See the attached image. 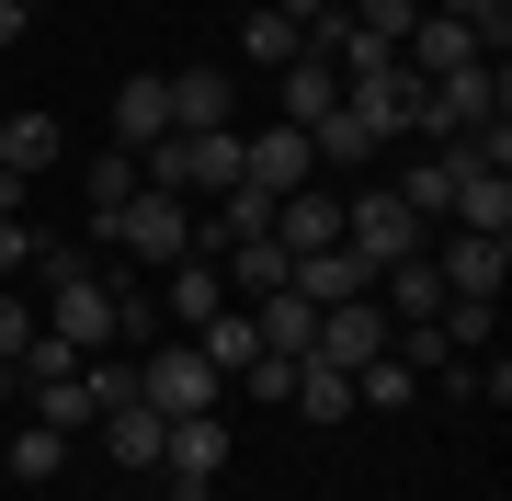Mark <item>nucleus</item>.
<instances>
[{
  "label": "nucleus",
  "mask_w": 512,
  "mask_h": 501,
  "mask_svg": "<svg viewBox=\"0 0 512 501\" xmlns=\"http://www.w3.org/2000/svg\"><path fill=\"white\" fill-rule=\"evenodd\" d=\"M137 183H160L183 205H217L228 183H251V149H239V126H171L160 149H137Z\"/></svg>",
  "instance_id": "1"
},
{
  "label": "nucleus",
  "mask_w": 512,
  "mask_h": 501,
  "mask_svg": "<svg viewBox=\"0 0 512 501\" xmlns=\"http://www.w3.org/2000/svg\"><path fill=\"white\" fill-rule=\"evenodd\" d=\"M478 126H512V69L501 57H467V69H444V80H421V126L410 137H478Z\"/></svg>",
  "instance_id": "2"
},
{
  "label": "nucleus",
  "mask_w": 512,
  "mask_h": 501,
  "mask_svg": "<svg viewBox=\"0 0 512 501\" xmlns=\"http://www.w3.org/2000/svg\"><path fill=\"white\" fill-rule=\"evenodd\" d=\"M103 251H126V262H160V274H171V262H194V205H183V194H160V183H137Z\"/></svg>",
  "instance_id": "3"
},
{
  "label": "nucleus",
  "mask_w": 512,
  "mask_h": 501,
  "mask_svg": "<svg viewBox=\"0 0 512 501\" xmlns=\"http://www.w3.org/2000/svg\"><path fill=\"white\" fill-rule=\"evenodd\" d=\"M46 331L92 365V353L126 342V297H114V274H80V285H46Z\"/></svg>",
  "instance_id": "4"
},
{
  "label": "nucleus",
  "mask_w": 512,
  "mask_h": 501,
  "mask_svg": "<svg viewBox=\"0 0 512 501\" xmlns=\"http://www.w3.org/2000/svg\"><path fill=\"white\" fill-rule=\"evenodd\" d=\"M342 240H353V251H365L376 274H387V262H421V251H433V228H421V217H410V205L387 194V183H365V194H342Z\"/></svg>",
  "instance_id": "5"
},
{
  "label": "nucleus",
  "mask_w": 512,
  "mask_h": 501,
  "mask_svg": "<svg viewBox=\"0 0 512 501\" xmlns=\"http://www.w3.org/2000/svg\"><path fill=\"white\" fill-rule=\"evenodd\" d=\"M217 388H228V376L205 365L194 342H148V365H137V399L160 410V422H194V410H217Z\"/></svg>",
  "instance_id": "6"
},
{
  "label": "nucleus",
  "mask_w": 512,
  "mask_h": 501,
  "mask_svg": "<svg viewBox=\"0 0 512 501\" xmlns=\"http://www.w3.org/2000/svg\"><path fill=\"white\" fill-rule=\"evenodd\" d=\"M217 467H228V422H217V410L171 422V445H160V490L171 501H217Z\"/></svg>",
  "instance_id": "7"
},
{
  "label": "nucleus",
  "mask_w": 512,
  "mask_h": 501,
  "mask_svg": "<svg viewBox=\"0 0 512 501\" xmlns=\"http://www.w3.org/2000/svg\"><path fill=\"white\" fill-rule=\"evenodd\" d=\"M387 353V308L376 297H353V308H319V331H308V365H342V376H365Z\"/></svg>",
  "instance_id": "8"
},
{
  "label": "nucleus",
  "mask_w": 512,
  "mask_h": 501,
  "mask_svg": "<svg viewBox=\"0 0 512 501\" xmlns=\"http://www.w3.org/2000/svg\"><path fill=\"white\" fill-rule=\"evenodd\" d=\"M285 285H296L308 308H353V297H376V262L353 251V240H330V251H296V262H285Z\"/></svg>",
  "instance_id": "9"
},
{
  "label": "nucleus",
  "mask_w": 512,
  "mask_h": 501,
  "mask_svg": "<svg viewBox=\"0 0 512 501\" xmlns=\"http://www.w3.org/2000/svg\"><path fill=\"white\" fill-rule=\"evenodd\" d=\"M433 274H444V297H501L512 240H478V228H433Z\"/></svg>",
  "instance_id": "10"
},
{
  "label": "nucleus",
  "mask_w": 512,
  "mask_h": 501,
  "mask_svg": "<svg viewBox=\"0 0 512 501\" xmlns=\"http://www.w3.org/2000/svg\"><path fill=\"white\" fill-rule=\"evenodd\" d=\"M92 433H103V456L126 467V479H160V445H171V422H160V410H148L137 388H126V399H103V422H92Z\"/></svg>",
  "instance_id": "11"
},
{
  "label": "nucleus",
  "mask_w": 512,
  "mask_h": 501,
  "mask_svg": "<svg viewBox=\"0 0 512 501\" xmlns=\"http://www.w3.org/2000/svg\"><path fill=\"white\" fill-rule=\"evenodd\" d=\"M342 240V194H319V183H296V194H274V251L296 262V251H330Z\"/></svg>",
  "instance_id": "12"
},
{
  "label": "nucleus",
  "mask_w": 512,
  "mask_h": 501,
  "mask_svg": "<svg viewBox=\"0 0 512 501\" xmlns=\"http://www.w3.org/2000/svg\"><path fill=\"white\" fill-rule=\"evenodd\" d=\"M35 422H46V433H92V422H103V365L35 376Z\"/></svg>",
  "instance_id": "13"
},
{
  "label": "nucleus",
  "mask_w": 512,
  "mask_h": 501,
  "mask_svg": "<svg viewBox=\"0 0 512 501\" xmlns=\"http://www.w3.org/2000/svg\"><path fill=\"white\" fill-rule=\"evenodd\" d=\"M171 137V80H114V149H160Z\"/></svg>",
  "instance_id": "14"
},
{
  "label": "nucleus",
  "mask_w": 512,
  "mask_h": 501,
  "mask_svg": "<svg viewBox=\"0 0 512 501\" xmlns=\"http://www.w3.org/2000/svg\"><path fill=\"white\" fill-rule=\"evenodd\" d=\"M239 57H251V69H296V57H308V23H296L285 0H251V12H239Z\"/></svg>",
  "instance_id": "15"
},
{
  "label": "nucleus",
  "mask_w": 512,
  "mask_h": 501,
  "mask_svg": "<svg viewBox=\"0 0 512 501\" xmlns=\"http://www.w3.org/2000/svg\"><path fill=\"white\" fill-rule=\"evenodd\" d=\"M217 308H239L217 262H205V251H194V262H171V297H160V319H171V331H205Z\"/></svg>",
  "instance_id": "16"
},
{
  "label": "nucleus",
  "mask_w": 512,
  "mask_h": 501,
  "mask_svg": "<svg viewBox=\"0 0 512 501\" xmlns=\"http://www.w3.org/2000/svg\"><path fill=\"white\" fill-rule=\"evenodd\" d=\"M239 149H251V183H262V194L319 183V160H308V137H296V126H262V137H239Z\"/></svg>",
  "instance_id": "17"
},
{
  "label": "nucleus",
  "mask_w": 512,
  "mask_h": 501,
  "mask_svg": "<svg viewBox=\"0 0 512 501\" xmlns=\"http://www.w3.org/2000/svg\"><path fill=\"white\" fill-rule=\"evenodd\" d=\"M387 194H399L421 228H456V160H444V149H433V160H399V183H387Z\"/></svg>",
  "instance_id": "18"
},
{
  "label": "nucleus",
  "mask_w": 512,
  "mask_h": 501,
  "mask_svg": "<svg viewBox=\"0 0 512 501\" xmlns=\"http://www.w3.org/2000/svg\"><path fill=\"white\" fill-rule=\"evenodd\" d=\"M46 160H69V137H57V114H0V171H23V183H46Z\"/></svg>",
  "instance_id": "19"
},
{
  "label": "nucleus",
  "mask_w": 512,
  "mask_h": 501,
  "mask_svg": "<svg viewBox=\"0 0 512 501\" xmlns=\"http://www.w3.org/2000/svg\"><path fill=\"white\" fill-rule=\"evenodd\" d=\"M228 114H239L228 69H171V126H228Z\"/></svg>",
  "instance_id": "20"
},
{
  "label": "nucleus",
  "mask_w": 512,
  "mask_h": 501,
  "mask_svg": "<svg viewBox=\"0 0 512 501\" xmlns=\"http://www.w3.org/2000/svg\"><path fill=\"white\" fill-rule=\"evenodd\" d=\"M251 331H262V353H296V365H308V331H319V308L296 297V285H274V297H251Z\"/></svg>",
  "instance_id": "21"
},
{
  "label": "nucleus",
  "mask_w": 512,
  "mask_h": 501,
  "mask_svg": "<svg viewBox=\"0 0 512 501\" xmlns=\"http://www.w3.org/2000/svg\"><path fill=\"white\" fill-rule=\"evenodd\" d=\"M274 80H285V126H296V137L342 103V69H330V57H296V69H274Z\"/></svg>",
  "instance_id": "22"
},
{
  "label": "nucleus",
  "mask_w": 512,
  "mask_h": 501,
  "mask_svg": "<svg viewBox=\"0 0 512 501\" xmlns=\"http://www.w3.org/2000/svg\"><path fill=\"white\" fill-rule=\"evenodd\" d=\"M433 331H444V353H490L501 342V297H444Z\"/></svg>",
  "instance_id": "23"
},
{
  "label": "nucleus",
  "mask_w": 512,
  "mask_h": 501,
  "mask_svg": "<svg viewBox=\"0 0 512 501\" xmlns=\"http://www.w3.org/2000/svg\"><path fill=\"white\" fill-rule=\"evenodd\" d=\"M217 274H228V297L251 308V297H274V285H285V251H274V240H239V251H217Z\"/></svg>",
  "instance_id": "24"
},
{
  "label": "nucleus",
  "mask_w": 512,
  "mask_h": 501,
  "mask_svg": "<svg viewBox=\"0 0 512 501\" xmlns=\"http://www.w3.org/2000/svg\"><path fill=\"white\" fill-rule=\"evenodd\" d=\"M285 410H308V422H353V376H342V365H296Z\"/></svg>",
  "instance_id": "25"
},
{
  "label": "nucleus",
  "mask_w": 512,
  "mask_h": 501,
  "mask_svg": "<svg viewBox=\"0 0 512 501\" xmlns=\"http://www.w3.org/2000/svg\"><path fill=\"white\" fill-rule=\"evenodd\" d=\"M194 353H205V365H217V376H239V365H251V353H262L251 308H217V319H205V331H194Z\"/></svg>",
  "instance_id": "26"
},
{
  "label": "nucleus",
  "mask_w": 512,
  "mask_h": 501,
  "mask_svg": "<svg viewBox=\"0 0 512 501\" xmlns=\"http://www.w3.org/2000/svg\"><path fill=\"white\" fill-rule=\"evenodd\" d=\"M126 194H137V149H114V160H92V251L114 240V217H126Z\"/></svg>",
  "instance_id": "27"
},
{
  "label": "nucleus",
  "mask_w": 512,
  "mask_h": 501,
  "mask_svg": "<svg viewBox=\"0 0 512 501\" xmlns=\"http://www.w3.org/2000/svg\"><path fill=\"white\" fill-rule=\"evenodd\" d=\"M308 160H376V126H365L353 103H330L319 126H308Z\"/></svg>",
  "instance_id": "28"
},
{
  "label": "nucleus",
  "mask_w": 512,
  "mask_h": 501,
  "mask_svg": "<svg viewBox=\"0 0 512 501\" xmlns=\"http://www.w3.org/2000/svg\"><path fill=\"white\" fill-rule=\"evenodd\" d=\"M57 467H69V433H46V422H23V433H12V479H23V490H46Z\"/></svg>",
  "instance_id": "29"
},
{
  "label": "nucleus",
  "mask_w": 512,
  "mask_h": 501,
  "mask_svg": "<svg viewBox=\"0 0 512 501\" xmlns=\"http://www.w3.org/2000/svg\"><path fill=\"white\" fill-rule=\"evenodd\" d=\"M410 399H421V376L399 365V353H376V365L353 376V410H410Z\"/></svg>",
  "instance_id": "30"
},
{
  "label": "nucleus",
  "mask_w": 512,
  "mask_h": 501,
  "mask_svg": "<svg viewBox=\"0 0 512 501\" xmlns=\"http://www.w3.org/2000/svg\"><path fill=\"white\" fill-rule=\"evenodd\" d=\"M421 12H444V23H467V35L490 46V57L512 46V0H421Z\"/></svg>",
  "instance_id": "31"
},
{
  "label": "nucleus",
  "mask_w": 512,
  "mask_h": 501,
  "mask_svg": "<svg viewBox=\"0 0 512 501\" xmlns=\"http://www.w3.org/2000/svg\"><path fill=\"white\" fill-rule=\"evenodd\" d=\"M228 388H239V399H262V410H285V388H296V353H251Z\"/></svg>",
  "instance_id": "32"
},
{
  "label": "nucleus",
  "mask_w": 512,
  "mask_h": 501,
  "mask_svg": "<svg viewBox=\"0 0 512 501\" xmlns=\"http://www.w3.org/2000/svg\"><path fill=\"white\" fill-rule=\"evenodd\" d=\"M23 353H35V297H23V285H0V365L23 376Z\"/></svg>",
  "instance_id": "33"
},
{
  "label": "nucleus",
  "mask_w": 512,
  "mask_h": 501,
  "mask_svg": "<svg viewBox=\"0 0 512 501\" xmlns=\"http://www.w3.org/2000/svg\"><path fill=\"white\" fill-rule=\"evenodd\" d=\"M421 23V0H353V35H376V46H399Z\"/></svg>",
  "instance_id": "34"
},
{
  "label": "nucleus",
  "mask_w": 512,
  "mask_h": 501,
  "mask_svg": "<svg viewBox=\"0 0 512 501\" xmlns=\"http://www.w3.org/2000/svg\"><path fill=\"white\" fill-rule=\"evenodd\" d=\"M80 274H103V262L69 251V240H35V285H80Z\"/></svg>",
  "instance_id": "35"
},
{
  "label": "nucleus",
  "mask_w": 512,
  "mask_h": 501,
  "mask_svg": "<svg viewBox=\"0 0 512 501\" xmlns=\"http://www.w3.org/2000/svg\"><path fill=\"white\" fill-rule=\"evenodd\" d=\"M23 274H35V228L0 217V285H23Z\"/></svg>",
  "instance_id": "36"
},
{
  "label": "nucleus",
  "mask_w": 512,
  "mask_h": 501,
  "mask_svg": "<svg viewBox=\"0 0 512 501\" xmlns=\"http://www.w3.org/2000/svg\"><path fill=\"white\" fill-rule=\"evenodd\" d=\"M69 365H80V353H69V342H57L46 319H35V353H23V376H69Z\"/></svg>",
  "instance_id": "37"
},
{
  "label": "nucleus",
  "mask_w": 512,
  "mask_h": 501,
  "mask_svg": "<svg viewBox=\"0 0 512 501\" xmlns=\"http://www.w3.org/2000/svg\"><path fill=\"white\" fill-rule=\"evenodd\" d=\"M23 194H35V183H23V171H0V217H23Z\"/></svg>",
  "instance_id": "38"
},
{
  "label": "nucleus",
  "mask_w": 512,
  "mask_h": 501,
  "mask_svg": "<svg viewBox=\"0 0 512 501\" xmlns=\"http://www.w3.org/2000/svg\"><path fill=\"white\" fill-rule=\"evenodd\" d=\"M0 399H12V365H0Z\"/></svg>",
  "instance_id": "39"
},
{
  "label": "nucleus",
  "mask_w": 512,
  "mask_h": 501,
  "mask_svg": "<svg viewBox=\"0 0 512 501\" xmlns=\"http://www.w3.org/2000/svg\"><path fill=\"white\" fill-rule=\"evenodd\" d=\"M239 12H251V0H239Z\"/></svg>",
  "instance_id": "40"
}]
</instances>
